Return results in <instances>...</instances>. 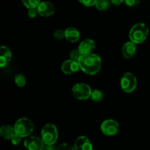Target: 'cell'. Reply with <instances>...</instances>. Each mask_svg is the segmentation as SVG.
Wrapping results in <instances>:
<instances>
[{
  "instance_id": "4",
  "label": "cell",
  "mask_w": 150,
  "mask_h": 150,
  "mask_svg": "<svg viewBox=\"0 0 150 150\" xmlns=\"http://www.w3.org/2000/svg\"><path fill=\"white\" fill-rule=\"evenodd\" d=\"M16 134L22 138L28 137L34 131L35 126L30 120L27 118H21L16 121L14 125Z\"/></svg>"
},
{
  "instance_id": "20",
  "label": "cell",
  "mask_w": 150,
  "mask_h": 150,
  "mask_svg": "<svg viewBox=\"0 0 150 150\" xmlns=\"http://www.w3.org/2000/svg\"><path fill=\"white\" fill-rule=\"evenodd\" d=\"M90 98L95 102H99V101L102 100V99L103 98V94L99 89H95L92 91Z\"/></svg>"
},
{
  "instance_id": "17",
  "label": "cell",
  "mask_w": 150,
  "mask_h": 150,
  "mask_svg": "<svg viewBox=\"0 0 150 150\" xmlns=\"http://www.w3.org/2000/svg\"><path fill=\"white\" fill-rule=\"evenodd\" d=\"M110 2L108 1V0H98L96 2V6L97 9L100 11H105L107 10L109 7Z\"/></svg>"
},
{
  "instance_id": "25",
  "label": "cell",
  "mask_w": 150,
  "mask_h": 150,
  "mask_svg": "<svg viewBox=\"0 0 150 150\" xmlns=\"http://www.w3.org/2000/svg\"><path fill=\"white\" fill-rule=\"evenodd\" d=\"M57 149H61V150H73L75 149L74 146H71L70 144H60L59 146H58V147L57 148Z\"/></svg>"
},
{
  "instance_id": "22",
  "label": "cell",
  "mask_w": 150,
  "mask_h": 150,
  "mask_svg": "<svg viewBox=\"0 0 150 150\" xmlns=\"http://www.w3.org/2000/svg\"><path fill=\"white\" fill-rule=\"evenodd\" d=\"M54 38L57 40H62L63 38H65V33L62 29H57L54 32Z\"/></svg>"
},
{
  "instance_id": "12",
  "label": "cell",
  "mask_w": 150,
  "mask_h": 150,
  "mask_svg": "<svg viewBox=\"0 0 150 150\" xmlns=\"http://www.w3.org/2000/svg\"><path fill=\"white\" fill-rule=\"evenodd\" d=\"M95 48V42L92 39H86L82 41L79 46V50L81 55L92 54Z\"/></svg>"
},
{
  "instance_id": "5",
  "label": "cell",
  "mask_w": 150,
  "mask_h": 150,
  "mask_svg": "<svg viewBox=\"0 0 150 150\" xmlns=\"http://www.w3.org/2000/svg\"><path fill=\"white\" fill-rule=\"evenodd\" d=\"M72 92L75 98L81 100H84L90 98L92 91L88 84L79 83L73 86V87L72 88Z\"/></svg>"
},
{
  "instance_id": "9",
  "label": "cell",
  "mask_w": 150,
  "mask_h": 150,
  "mask_svg": "<svg viewBox=\"0 0 150 150\" xmlns=\"http://www.w3.org/2000/svg\"><path fill=\"white\" fill-rule=\"evenodd\" d=\"M25 147L30 150H41L44 149V144L42 138L40 139L38 137H29L24 141Z\"/></svg>"
},
{
  "instance_id": "8",
  "label": "cell",
  "mask_w": 150,
  "mask_h": 150,
  "mask_svg": "<svg viewBox=\"0 0 150 150\" xmlns=\"http://www.w3.org/2000/svg\"><path fill=\"white\" fill-rule=\"evenodd\" d=\"M38 14L42 17H49L54 13V6L50 1H40L39 5L37 7Z\"/></svg>"
},
{
  "instance_id": "7",
  "label": "cell",
  "mask_w": 150,
  "mask_h": 150,
  "mask_svg": "<svg viewBox=\"0 0 150 150\" xmlns=\"http://www.w3.org/2000/svg\"><path fill=\"white\" fill-rule=\"evenodd\" d=\"M101 131L106 136H115L120 131V125L113 120H106L101 124Z\"/></svg>"
},
{
  "instance_id": "1",
  "label": "cell",
  "mask_w": 150,
  "mask_h": 150,
  "mask_svg": "<svg viewBox=\"0 0 150 150\" xmlns=\"http://www.w3.org/2000/svg\"><path fill=\"white\" fill-rule=\"evenodd\" d=\"M80 68L88 75H95L100 71L102 66V60L98 55L95 54L81 55L79 59Z\"/></svg>"
},
{
  "instance_id": "16",
  "label": "cell",
  "mask_w": 150,
  "mask_h": 150,
  "mask_svg": "<svg viewBox=\"0 0 150 150\" xmlns=\"http://www.w3.org/2000/svg\"><path fill=\"white\" fill-rule=\"evenodd\" d=\"M16 134L14 127L10 125H4L0 129V135L7 140H11L12 138Z\"/></svg>"
},
{
  "instance_id": "3",
  "label": "cell",
  "mask_w": 150,
  "mask_h": 150,
  "mask_svg": "<svg viewBox=\"0 0 150 150\" xmlns=\"http://www.w3.org/2000/svg\"><path fill=\"white\" fill-rule=\"evenodd\" d=\"M59 133L57 127L53 124H46L41 131V138L45 145H54L58 140Z\"/></svg>"
},
{
  "instance_id": "2",
  "label": "cell",
  "mask_w": 150,
  "mask_h": 150,
  "mask_svg": "<svg viewBox=\"0 0 150 150\" xmlns=\"http://www.w3.org/2000/svg\"><path fill=\"white\" fill-rule=\"evenodd\" d=\"M149 28L145 23H139L131 28L129 33V38L132 42L139 44L146 40L149 35Z\"/></svg>"
},
{
  "instance_id": "23",
  "label": "cell",
  "mask_w": 150,
  "mask_h": 150,
  "mask_svg": "<svg viewBox=\"0 0 150 150\" xmlns=\"http://www.w3.org/2000/svg\"><path fill=\"white\" fill-rule=\"evenodd\" d=\"M80 3H81L83 5L86 7H92L96 4V2L98 0H79Z\"/></svg>"
},
{
  "instance_id": "11",
  "label": "cell",
  "mask_w": 150,
  "mask_h": 150,
  "mask_svg": "<svg viewBox=\"0 0 150 150\" xmlns=\"http://www.w3.org/2000/svg\"><path fill=\"white\" fill-rule=\"evenodd\" d=\"M75 149L77 150H92V144L89 139L86 136H80L76 140L74 144Z\"/></svg>"
},
{
  "instance_id": "24",
  "label": "cell",
  "mask_w": 150,
  "mask_h": 150,
  "mask_svg": "<svg viewBox=\"0 0 150 150\" xmlns=\"http://www.w3.org/2000/svg\"><path fill=\"white\" fill-rule=\"evenodd\" d=\"M21 139H22L21 136H20L18 134H16L13 138H12L10 141H11L12 144H13V145L16 146V145H18L19 144L21 143Z\"/></svg>"
},
{
  "instance_id": "14",
  "label": "cell",
  "mask_w": 150,
  "mask_h": 150,
  "mask_svg": "<svg viewBox=\"0 0 150 150\" xmlns=\"http://www.w3.org/2000/svg\"><path fill=\"white\" fill-rule=\"evenodd\" d=\"M12 59V53L7 47L1 46L0 48V67H4L7 65Z\"/></svg>"
},
{
  "instance_id": "10",
  "label": "cell",
  "mask_w": 150,
  "mask_h": 150,
  "mask_svg": "<svg viewBox=\"0 0 150 150\" xmlns=\"http://www.w3.org/2000/svg\"><path fill=\"white\" fill-rule=\"evenodd\" d=\"M79 69L81 68L79 62L75 61V60L71 59L66 60L62 64V70L64 74H73V73H76Z\"/></svg>"
},
{
  "instance_id": "18",
  "label": "cell",
  "mask_w": 150,
  "mask_h": 150,
  "mask_svg": "<svg viewBox=\"0 0 150 150\" xmlns=\"http://www.w3.org/2000/svg\"><path fill=\"white\" fill-rule=\"evenodd\" d=\"M21 1L23 5L28 9L37 8L40 3V0H21Z\"/></svg>"
},
{
  "instance_id": "27",
  "label": "cell",
  "mask_w": 150,
  "mask_h": 150,
  "mask_svg": "<svg viewBox=\"0 0 150 150\" xmlns=\"http://www.w3.org/2000/svg\"><path fill=\"white\" fill-rule=\"evenodd\" d=\"M125 3L129 7H133L140 2V0H124Z\"/></svg>"
},
{
  "instance_id": "15",
  "label": "cell",
  "mask_w": 150,
  "mask_h": 150,
  "mask_svg": "<svg viewBox=\"0 0 150 150\" xmlns=\"http://www.w3.org/2000/svg\"><path fill=\"white\" fill-rule=\"evenodd\" d=\"M65 38L70 42H76L80 38V33L79 30L74 27H68L64 31Z\"/></svg>"
},
{
  "instance_id": "28",
  "label": "cell",
  "mask_w": 150,
  "mask_h": 150,
  "mask_svg": "<svg viewBox=\"0 0 150 150\" xmlns=\"http://www.w3.org/2000/svg\"><path fill=\"white\" fill-rule=\"evenodd\" d=\"M111 1L115 5H120V4H121L123 2L124 0H111Z\"/></svg>"
},
{
  "instance_id": "19",
  "label": "cell",
  "mask_w": 150,
  "mask_h": 150,
  "mask_svg": "<svg viewBox=\"0 0 150 150\" xmlns=\"http://www.w3.org/2000/svg\"><path fill=\"white\" fill-rule=\"evenodd\" d=\"M14 80L16 86H18V87H23L26 85V78H25V76L23 75L17 74L15 76Z\"/></svg>"
},
{
  "instance_id": "13",
  "label": "cell",
  "mask_w": 150,
  "mask_h": 150,
  "mask_svg": "<svg viewBox=\"0 0 150 150\" xmlns=\"http://www.w3.org/2000/svg\"><path fill=\"white\" fill-rule=\"evenodd\" d=\"M136 53V43L132 42H127L123 45L122 48V54L123 57L125 59H131L132 57H134Z\"/></svg>"
},
{
  "instance_id": "21",
  "label": "cell",
  "mask_w": 150,
  "mask_h": 150,
  "mask_svg": "<svg viewBox=\"0 0 150 150\" xmlns=\"http://www.w3.org/2000/svg\"><path fill=\"white\" fill-rule=\"evenodd\" d=\"M81 57V54L80 51H79V48H78V49L73 50L70 54V58L71 59L75 60V61L79 62Z\"/></svg>"
},
{
  "instance_id": "6",
  "label": "cell",
  "mask_w": 150,
  "mask_h": 150,
  "mask_svg": "<svg viewBox=\"0 0 150 150\" xmlns=\"http://www.w3.org/2000/svg\"><path fill=\"white\" fill-rule=\"evenodd\" d=\"M121 88L124 92L131 93L137 86V80L136 76L131 73H127L122 77L120 81Z\"/></svg>"
},
{
  "instance_id": "26",
  "label": "cell",
  "mask_w": 150,
  "mask_h": 150,
  "mask_svg": "<svg viewBox=\"0 0 150 150\" xmlns=\"http://www.w3.org/2000/svg\"><path fill=\"white\" fill-rule=\"evenodd\" d=\"M38 14V11L37 8L28 9V16H29V18H34L36 17Z\"/></svg>"
}]
</instances>
